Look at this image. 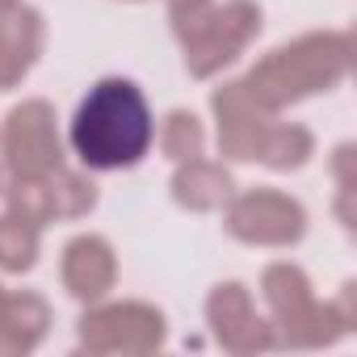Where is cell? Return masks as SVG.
<instances>
[{"mask_svg":"<svg viewBox=\"0 0 357 357\" xmlns=\"http://www.w3.org/2000/svg\"><path fill=\"white\" fill-rule=\"evenodd\" d=\"M261 298H265V307H269V324H286L290 315H298V311L315 298V286H311V278H307L303 265H294V261H273V265H265V273H261Z\"/></svg>","mask_w":357,"mask_h":357,"instance_id":"14","label":"cell"},{"mask_svg":"<svg viewBox=\"0 0 357 357\" xmlns=\"http://www.w3.org/2000/svg\"><path fill=\"white\" fill-rule=\"evenodd\" d=\"M43 47H47V22L34 5L17 0L13 9L0 13V93L17 89L34 72Z\"/></svg>","mask_w":357,"mask_h":357,"instance_id":"10","label":"cell"},{"mask_svg":"<svg viewBox=\"0 0 357 357\" xmlns=\"http://www.w3.org/2000/svg\"><path fill=\"white\" fill-rule=\"evenodd\" d=\"M43 257V227L22 223L17 215H0V273H30Z\"/></svg>","mask_w":357,"mask_h":357,"instance_id":"19","label":"cell"},{"mask_svg":"<svg viewBox=\"0 0 357 357\" xmlns=\"http://www.w3.org/2000/svg\"><path fill=\"white\" fill-rule=\"evenodd\" d=\"M0 160L9 176H47L63 164L59 114L43 97L17 101L0 122Z\"/></svg>","mask_w":357,"mask_h":357,"instance_id":"6","label":"cell"},{"mask_svg":"<svg viewBox=\"0 0 357 357\" xmlns=\"http://www.w3.org/2000/svg\"><path fill=\"white\" fill-rule=\"evenodd\" d=\"M332 181L336 190H357V143L332 147Z\"/></svg>","mask_w":357,"mask_h":357,"instance_id":"20","label":"cell"},{"mask_svg":"<svg viewBox=\"0 0 357 357\" xmlns=\"http://www.w3.org/2000/svg\"><path fill=\"white\" fill-rule=\"evenodd\" d=\"M155 143H160V151L172 164H185V160H194V155L206 151V126H202V118L194 109H168L160 118Z\"/></svg>","mask_w":357,"mask_h":357,"instance_id":"18","label":"cell"},{"mask_svg":"<svg viewBox=\"0 0 357 357\" xmlns=\"http://www.w3.org/2000/svg\"><path fill=\"white\" fill-rule=\"evenodd\" d=\"M51 332V303L38 290H13L0 307V357H26Z\"/></svg>","mask_w":357,"mask_h":357,"instance_id":"12","label":"cell"},{"mask_svg":"<svg viewBox=\"0 0 357 357\" xmlns=\"http://www.w3.org/2000/svg\"><path fill=\"white\" fill-rule=\"evenodd\" d=\"M0 194H5V211L17 215L22 223H30V227L55 223V198H51L47 176H9Z\"/></svg>","mask_w":357,"mask_h":357,"instance_id":"17","label":"cell"},{"mask_svg":"<svg viewBox=\"0 0 357 357\" xmlns=\"http://www.w3.org/2000/svg\"><path fill=\"white\" fill-rule=\"evenodd\" d=\"M47 181H51V198H55V219H89L101 202V190L97 181L89 176V168H68L59 164L55 172H47Z\"/></svg>","mask_w":357,"mask_h":357,"instance_id":"16","label":"cell"},{"mask_svg":"<svg viewBox=\"0 0 357 357\" xmlns=\"http://www.w3.org/2000/svg\"><path fill=\"white\" fill-rule=\"evenodd\" d=\"M76 340L80 349L97 353V357H143L164 349L168 340V319L160 307L139 303V298H122V303H89L80 324H76Z\"/></svg>","mask_w":357,"mask_h":357,"instance_id":"4","label":"cell"},{"mask_svg":"<svg viewBox=\"0 0 357 357\" xmlns=\"http://www.w3.org/2000/svg\"><path fill=\"white\" fill-rule=\"evenodd\" d=\"M5 181H9V172H5V160H0V190H5Z\"/></svg>","mask_w":357,"mask_h":357,"instance_id":"22","label":"cell"},{"mask_svg":"<svg viewBox=\"0 0 357 357\" xmlns=\"http://www.w3.org/2000/svg\"><path fill=\"white\" fill-rule=\"evenodd\" d=\"M353 68V34L349 30H311L294 43L273 47L257 59V68L244 76V89L269 109L282 114L307 97L332 93Z\"/></svg>","mask_w":357,"mask_h":357,"instance_id":"2","label":"cell"},{"mask_svg":"<svg viewBox=\"0 0 357 357\" xmlns=\"http://www.w3.org/2000/svg\"><path fill=\"white\" fill-rule=\"evenodd\" d=\"M223 227L248 248H294L307 236V206L273 185H257L227 198Z\"/></svg>","mask_w":357,"mask_h":357,"instance_id":"5","label":"cell"},{"mask_svg":"<svg viewBox=\"0 0 357 357\" xmlns=\"http://www.w3.org/2000/svg\"><path fill=\"white\" fill-rule=\"evenodd\" d=\"M211 0H168V22L172 17H185V13H194V9H206Z\"/></svg>","mask_w":357,"mask_h":357,"instance_id":"21","label":"cell"},{"mask_svg":"<svg viewBox=\"0 0 357 357\" xmlns=\"http://www.w3.org/2000/svg\"><path fill=\"white\" fill-rule=\"evenodd\" d=\"M5 294H9V290H5V286H0V307H5Z\"/></svg>","mask_w":357,"mask_h":357,"instance_id":"24","label":"cell"},{"mask_svg":"<svg viewBox=\"0 0 357 357\" xmlns=\"http://www.w3.org/2000/svg\"><path fill=\"white\" fill-rule=\"evenodd\" d=\"M172 202L181 211H194V215H211V211H223L227 198L236 194V176L223 160H206V155H194L185 164H176L172 172Z\"/></svg>","mask_w":357,"mask_h":357,"instance_id":"11","label":"cell"},{"mask_svg":"<svg viewBox=\"0 0 357 357\" xmlns=\"http://www.w3.org/2000/svg\"><path fill=\"white\" fill-rule=\"evenodd\" d=\"M155 143V114L126 76L97 80L68 122V147L89 172H122L143 164Z\"/></svg>","mask_w":357,"mask_h":357,"instance_id":"1","label":"cell"},{"mask_svg":"<svg viewBox=\"0 0 357 357\" xmlns=\"http://www.w3.org/2000/svg\"><path fill=\"white\" fill-rule=\"evenodd\" d=\"M206 324L215 332V340L236 353V357H252L265 349H278L273 324L257 311L252 290L244 282H219L206 294Z\"/></svg>","mask_w":357,"mask_h":357,"instance_id":"7","label":"cell"},{"mask_svg":"<svg viewBox=\"0 0 357 357\" xmlns=\"http://www.w3.org/2000/svg\"><path fill=\"white\" fill-rule=\"evenodd\" d=\"M265 30V9L257 0H211L206 9H194L185 17H172V34L185 51V72L194 80L219 76L227 63H236Z\"/></svg>","mask_w":357,"mask_h":357,"instance_id":"3","label":"cell"},{"mask_svg":"<svg viewBox=\"0 0 357 357\" xmlns=\"http://www.w3.org/2000/svg\"><path fill=\"white\" fill-rule=\"evenodd\" d=\"M357 324L336 307V298L328 303L311 298L298 315H290L286 324H273V336H278V349H332Z\"/></svg>","mask_w":357,"mask_h":357,"instance_id":"13","label":"cell"},{"mask_svg":"<svg viewBox=\"0 0 357 357\" xmlns=\"http://www.w3.org/2000/svg\"><path fill=\"white\" fill-rule=\"evenodd\" d=\"M311 155H315V135L303 122H278L273 118V126H269V135L261 143L257 164H265L273 172H298Z\"/></svg>","mask_w":357,"mask_h":357,"instance_id":"15","label":"cell"},{"mask_svg":"<svg viewBox=\"0 0 357 357\" xmlns=\"http://www.w3.org/2000/svg\"><path fill=\"white\" fill-rule=\"evenodd\" d=\"M211 114H215V139H219V155L223 160H257L261 143L273 126L278 114H269L248 89L244 80H227L211 93Z\"/></svg>","mask_w":357,"mask_h":357,"instance_id":"8","label":"cell"},{"mask_svg":"<svg viewBox=\"0 0 357 357\" xmlns=\"http://www.w3.org/2000/svg\"><path fill=\"white\" fill-rule=\"evenodd\" d=\"M17 5V0H0V13H5V9H13Z\"/></svg>","mask_w":357,"mask_h":357,"instance_id":"23","label":"cell"},{"mask_svg":"<svg viewBox=\"0 0 357 357\" xmlns=\"http://www.w3.org/2000/svg\"><path fill=\"white\" fill-rule=\"evenodd\" d=\"M59 278H63V290L76 298V303H101L109 298V290L118 286V252L105 236L97 231H80L63 244V257H59Z\"/></svg>","mask_w":357,"mask_h":357,"instance_id":"9","label":"cell"}]
</instances>
